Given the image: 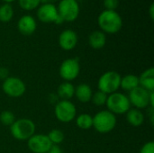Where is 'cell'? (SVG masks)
I'll list each match as a JSON object with an SVG mask.
<instances>
[{
	"label": "cell",
	"mask_w": 154,
	"mask_h": 153,
	"mask_svg": "<svg viewBox=\"0 0 154 153\" xmlns=\"http://www.w3.org/2000/svg\"><path fill=\"white\" fill-rule=\"evenodd\" d=\"M97 23L104 33L114 34L121 30L123 26V20L116 11L104 10L98 15Z\"/></svg>",
	"instance_id": "6da1fadb"
},
{
	"label": "cell",
	"mask_w": 154,
	"mask_h": 153,
	"mask_svg": "<svg viewBox=\"0 0 154 153\" xmlns=\"http://www.w3.org/2000/svg\"><path fill=\"white\" fill-rule=\"evenodd\" d=\"M34 123L27 118H21L15 120L10 126L12 136L17 141H28L35 133Z\"/></svg>",
	"instance_id": "7a4b0ae2"
},
{
	"label": "cell",
	"mask_w": 154,
	"mask_h": 153,
	"mask_svg": "<svg viewBox=\"0 0 154 153\" xmlns=\"http://www.w3.org/2000/svg\"><path fill=\"white\" fill-rule=\"evenodd\" d=\"M116 116L108 110H102L93 116V127L99 133H108L116 126Z\"/></svg>",
	"instance_id": "3957f363"
},
{
	"label": "cell",
	"mask_w": 154,
	"mask_h": 153,
	"mask_svg": "<svg viewBox=\"0 0 154 153\" xmlns=\"http://www.w3.org/2000/svg\"><path fill=\"white\" fill-rule=\"evenodd\" d=\"M107 110L112 114L124 115L131 108V104L128 96L123 93L115 92L107 96V100L106 103Z\"/></svg>",
	"instance_id": "277c9868"
},
{
	"label": "cell",
	"mask_w": 154,
	"mask_h": 153,
	"mask_svg": "<svg viewBox=\"0 0 154 153\" xmlns=\"http://www.w3.org/2000/svg\"><path fill=\"white\" fill-rule=\"evenodd\" d=\"M121 78V75L114 70H109L103 73L97 82L98 90L106 95L117 92L118 88L120 87Z\"/></svg>",
	"instance_id": "5b68a950"
},
{
	"label": "cell",
	"mask_w": 154,
	"mask_h": 153,
	"mask_svg": "<svg viewBox=\"0 0 154 153\" xmlns=\"http://www.w3.org/2000/svg\"><path fill=\"white\" fill-rule=\"evenodd\" d=\"M57 10L64 22H74L79 15L80 8L77 0H60Z\"/></svg>",
	"instance_id": "8992f818"
},
{
	"label": "cell",
	"mask_w": 154,
	"mask_h": 153,
	"mask_svg": "<svg viewBox=\"0 0 154 153\" xmlns=\"http://www.w3.org/2000/svg\"><path fill=\"white\" fill-rule=\"evenodd\" d=\"M54 114L56 118L61 123H70L77 115L75 105L69 100H60L55 105Z\"/></svg>",
	"instance_id": "52a82bcc"
},
{
	"label": "cell",
	"mask_w": 154,
	"mask_h": 153,
	"mask_svg": "<svg viewBox=\"0 0 154 153\" xmlns=\"http://www.w3.org/2000/svg\"><path fill=\"white\" fill-rule=\"evenodd\" d=\"M2 89L6 96L17 98L24 95L26 86L21 78L16 77H8L3 82Z\"/></svg>",
	"instance_id": "ba28073f"
},
{
	"label": "cell",
	"mask_w": 154,
	"mask_h": 153,
	"mask_svg": "<svg viewBox=\"0 0 154 153\" xmlns=\"http://www.w3.org/2000/svg\"><path fill=\"white\" fill-rule=\"evenodd\" d=\"M80 72V64L78 58H69L62 61L60 67V76L68 82L78 78Z\"/></svg>",
	"instance_id": "9c48e42d"
},
{
	"label": "cell",
	"mask_w": 154,
	"mask_h": 153,
	"mask_svg": "<svg viewBox=\"0 0 154 153\" xmlns=\"http://www.w3.org/2000/svg\"><path fill=\"white\" fill-rule=\"evenodd\" d=\"M37 17L42 23H54L56 24H60L64 22L59 15L57 6L51 3L41 5L37 10Z\"/></svg>",
	"instance_id": "30bf717a"
},
{
	"label": "cell",
	"mask_w": 154,
	"mask_h": 153,
	"mask_svg": "<svg viewBox=\"0 0 154 153\" xmlns=\"http://www.w3.org/2000/svg\"><path fill=\"white\" fill-rule=\"evenodd\" d=\"M152 92H149L142 87H138L129 92L128 99L131 106L133 105L137 109H144L150 107V97Z\"/></svg>",
	"instance_id": "8fae6325"
},
{
	"label": "cell",
	"mask_w": 154,
	"mask_h": 153,
	"mask_svg": "<svg viewBox=\"0 0 154 153\" xmlns=\"http://www.w3.org/2000/svg\"><path fill=\"white\" fill-rule=\"evenodd\" d=\"M51 142L49 138L45 134H33L28 141L27 146L28 149L32 153H46L50 147L51 146Z\"/></svg>",
	"instance_id": "7c38bea8"
},
{
	"label": "cell",
	"mask_w": 154,
	"mask_h": 153,
	"mask_svg": "<svg viewBox=\"0 0 154 153\" xmlns=\"http://www.w3.org/2000/svg\"><path fill=\"white\" fill-rule=\"evenodd\" d=\"M78 34L71 29L64 30L59 36V45L64 50H71L78 44Z\"/></svg>",
	"instance_id": "4fadbf2b"
},
{
	"label": "cell",
	"mask_w": 154,
	"mask_h": 153,
	"mask_svg": "<svg viewBox=\"0 0 154 153\" xmlns=\"http://www.w3.org/2000/svg\"><path fill=\"white\" fill-rule=\"evenodd\" d=\"M37 28V23L33 16L29 14L23 15L17 23V29L23 35H32Z\"/></svg>",
	"instance_id": "5bb4252c"
},
{
	"label": "cell",
	"mask_w": 154,
	"mask_h": 153,
	"mask_svg": "<svg viewBox=\"0 0 154 153\" xmlns=\"http://www.w3.org/2000/svg\"><path fill=\"white\" fill-rule=\"evenodd\" d=\"M140 87H143L149 92L154 91V69L149 68L145 69L139 77Z\"/></svg>",
	"instance_id": "9a60e30c"
},
{
	"label": "cell",
	"mask_w": 154,
	"mask_h": 153,
	"mask_svg": "<svg viewBox=\"0 0 154 153\" xmlns=\"http://www.w3.org/2000/svg\"><path fill=\"white\" fill-rule=\"evenodd\" d=\"M92 95H93V91H92L90 86L88 84L82 83L75 87L74 96L79 102H81L83 104H87V103L90 102Z\"/></svg>",
	"instance_id": "2e32d148"
},
{
	"label": "cell",
	"mask_w": 154,
	"mask_h": 153,
	"mask_svg": "<svg viewBox=\"0 0 154 153\" xmlns=\"http://www.w3.org/2000/svg\"><path fill=\"white\" fill-rule=\"evenodd\" d=\"M88 43L95 50L102 49L106 43V36L102 31H94L88 36Z\"/></svg>",
	"instance_id": "e0dca14e"
},
{
	"label": "cell",
	"mask_w": 154,
	"mask_h": 153,
	"mask_svg": "<svg viewBox=\"0 0 154 153\" xmlns=\"http://www.w3.org/2000/svg\"><path fill=\"white\" fill-rule=\"evenodd\" d=\"M126 121L134 127H139L144 123V115L140 109L130 108L126 113Z\"/></svg>",
	"instance_id": "ac0fdd59"
},
{
	"label": "cell",
	"mask_w": 154,
	"mask_h": 153,
	"mask_svg": "<svg viewBox=\"0 0 154 153\" xmlns=\"http://www.w3.org/2000/svg\"><path fill=\"white\" fill-rule=\"evenodd\" d=\"M75 87L72 83L65 81L61 83L57 89V96L61 100H69L74 96Z\"/></svg>",
	"instance_id": "d6986e66"
},
{
	"label": "cell",
	"mask_w": 154,
	"mask_h": 153,
	"mask_svg": "<svg viewBox=\"0 0 154 153\" xmlns=\"http://www.w3.org/2000/svg\"><path fill=\"white\" fill-rule=\"evenodd\" d=\"M140 86L139 84V77L134 74H128L125 77L121 78L120 82V87L127 92H130L134 90V88L138 87Z\"/></svg>",
	"instance_id": "ffe728a7"
},
{
	"label": "cell",
	"mask_w": 154,
	"mask_h": 153,
	"mask_svg": "<svg viewBox=\"0 0 154 153\" xmlns=\"http://www.w3.org/2000/svg\"><path fill=\"white\" fill-rule=\"evenodd\" d=\"M76 124L79 129L88 130L93 127V116L88 114H81L77 116Z\"/></svg>",
	"instance_id": "44dd1931"
},
{
	"label": "cell",
	"mask_w": 154,
	"mask_h": 153,
	"mask_svg": "<svg viewBox=\"0 0 154 153\" xmlns=\"http://www.w3.org/2000/svg\"><path fill=\"white\" fill-rule=\"evenodd\" d=\"M14 16V9L10 4L5 3L0 6V22L8 23Z\"/></svg>",
	"instance_id": "7402d4cb"
},
{
	"label": "cell",
	"mask_w": 154,
	"mask_h": 153,
	"mask_svg": "<svg viewBox=\"0 0 154 153\" xmlns=\"http://www.w3.org/2000/svg\"><path fill=\"white\" fill-rule=\"evenodd\" d=\"M48 138L50 140V142H51V144H55V145H59L60 144L65 138V135L63 133L62 131L59 130V129H53L51 130L49 133H48Z\"/></svg>",
	"instance_id": "603a6c76"
},
{
	"label": "cell",
	"mask_w": 154,
	"mask_h": 153,
	"mask_svg": "<svg viewBox=\"0 0 154 153\" xmlns=\"http://www.w3.org/2000/svg\"><path fill=\"white\" fill-rule=\"evenodd\" d=\"M107 96L108 95L98 90V91L93 93L92 97H91V101L97 106H106V103L107 100Z\"/></svg>",
	"instance_id": "cb8c5ba5"
},
{
	"label": "cell",
	"mask_w": 154,
	"mask_h": 153,
	"mask_svg": "<svg viewBox=\"0 0 154 153\" xmlns=\"http://www.w3.org/2000/svg\"><path fill=\"white\" fill-rule=\"evenodd\" d=\"M18 4L22 9L31 11L40 6L41 0H18Z\"/></svg>",
	"instance_id": "d4e9b609"
},
{
	"label": "cell",
	"mask_w": 154,
	"mask_h": 153,
	"mask_svg": "<svg viewBox=\"0 0 154 153\" xmlns=\"http://www.w3.org/2000/svg\"><path fill=\"white\" fill-rule=\"evenodd\" d=\"M15 121V116L11 111H3L0 114V123L5 126H11Z\"/></svg>",
	"instance_id": "484cf974"
},
{
	"label": "cell",
	"mask_w": 154,
	"mask_h": 153,
	"mask_svg": "<svg viewBox=\"0 0 154 153\" xmlns=\"http://www.w3.org/2000/svg\"><path fill=\"white\" fill-rule=\"evenodd\" d=\"M104 5L106 7V10L116 11V9L119 5V0H104Z\"/></svg>",
	"instance_id": "4316f807"
},
{
	"label": "cell",
	"mask_w": 154,
	"mask_h": 153,
	"mask_svg": "<svg viewBox=\"0 0 154 153\" xmlns=\"http://www.w3.org/2000/svg\"><path fill=\"white\" fill-rule=\"evenodd\" d=\"M139 153H154V142H148L143 145V147L140 150Z\"/></svg>",
	"instance_id": "83f0119b"
},
{
	"label": "cell",
	"mask_w": 154,
	"mask_h": 153,
	"mask_svg": "<svg viewBox=\"0 0 154 153\" xmlns=\"http://www.w3.org/2000/svg\"><path fill=\"white\" fill-rule=\"evenodd\" d=\"M46 153H63L62 152V150L61 148L59 146V145H55V144H52L50 149L48 150V151Z\"/></svg>",
	"instance_id": "f1b7e54d"
},
{
	"label": "cell",
	"mask_w": 154,
	"mask_h": 153,
	"mask_svg": "<svg viewBox=\"0 0 154 153\" xmlns=\"http://www.w3.org/2000/svg\"><path fill=\"white\" fill-rule=\"evenodd\" d=\"M8 78V70L5 68H0V79L5 80Z\"/></svg>",
	"instance_id": "f546056e"
},
{
	"label": "cell",
	"mask_w": 154,
	"mask_h": 153,
	"mask_svg": "<svg viewBox=\"0 0 154 153\" xmlns=\"http://www.w3.org/2000/svg\"><path fill=\"white\" fill-rule=\"evenodd\" d=\"M149 14H150V18L152 20H153L154 18V4L152 3L151 5H150V8H149Z\"/></svg>",
	"instance_id": "4dcf8cb0"
},
{
	"label": "cell",
	"mask_w": 154,
	"mask_h": 153,
	"mask_svg": "<svg viewBox=\"0 0 154 153\" xmlns=\"http://www.w3.org/2000/svg\"><path fill=\"white\" fill-rule=\"evenodd\" d=\"M51 0H41V3L42 4H48V3H51Z\"/></svg>",
	"instance_id": "1f68e13d"
},
{
	"label": "cell",
	"mask_w": 154,
	"mask_h": 153,
	"mask_svg": "<svg viewBox=\"0 0 154 153\" xmlns=\"http://www.w3.org/2000/svg\"><path fill=\"white\" fill-rule=\"evenodd\" d=\"M2 1H4L5 3L10 4V3H12V2H14V1H15V0H2Z\"/></svg>",
	"instance_id": "d6a6232c"
}]
</instances>
